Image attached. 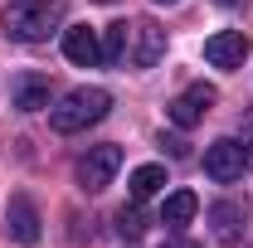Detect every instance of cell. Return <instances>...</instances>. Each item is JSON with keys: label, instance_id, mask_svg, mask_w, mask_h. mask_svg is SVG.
I'll return each instance as SVG.
<instances>
[{"label": "cell", "instance_id": "obj_1", "mask_svg": "<svg viewBox=\"0 0 253 248\" xmlns=\"http://www.w3.org/2000/svg\"><path fill=\"white\" fill-rule=\"evenodd\" d=\"M63 20V0H10L0 10V34L15 44H39L59 30Z\"/></svg>", "mask_w": 253, "mask_h": 248}, {"label": "cell", "instance_id": "obj_2", "mask_svg": "<svg viewBox=\"0 0 253 248\" xmlns=\"http://www.w3.org/2000/svg\"><path fill=\"white\" fill-rule=\"evenodd\" d=\"M107 112H112V93H107V88H73V93L49 112V122H54V131L73 136V131H88L93 122H102Z\"/></svg>", "mask_w": 253, "mask_h": 248}, {"label": "cell", "instance_id": "obj_3", "mask_svg": "<svg viewBox=\"0 0 253 248\" xmlns=\"http://www.w3.org/2000/svg\"><path fill=\"white\" fill-rule=\"evenodd\" d=\"M122 170V146H112V141H102V146H88V151L78 156V165H73V175H78V190H97L112 185V175Z\"/></svg>", "mask_w": 253, "mask_h": 248}, {"label": "cell", "instance_id": "obj_4", "mask_svg": "<svg viewBox=\"0 0 253 248\" xmlns=\"http://www.w3.org/2000/svg\"><path fill=\"white\" fill-rule=\"evenodd\" d=\"M244 170H249V151H244L239 136H219V141L205 146V175L210 180L234 185V180H244Z\"/></svg>", "mask_w": 253, "mask_h": 248}, {"label": "cell", "instance_id": "obj_5", "mask_svg": "<svg viewBox=\"0 0 253 248\" xmlns=\"http://www.w3.org/2000/svg\"><path fill=\"white\" fill-rule=\"evenodd\" d=\"M5 234L25 248L39 244V209H34L30 195H10V205H5Z\"/></svg>", "mask_w": 253, "mask_h": 248}, {"label": "cell", "instance_id": "obj_6", "mask_svg": "<svg viewBox=\"0 0 253 248\" xmlns=\"http://www.w3.org/2000/svg\"><path fill=\"white\" fill-rule=\"evenodd\" d=\"M214 102H219V93H214L210 83H195V88H185L166 112H170V122H175V126H195V122H205V112H210Z\"/></svg>", "mask_w": 253, "mask_h": 248}, {"label": "cell", "instance_id": "obj_7", "mask_svg": "<svg viewBox=\"0 0 253 248\" xmlns=\"http://www.w3.org/2000/svg\"><path fill=\"white\" fill-rule=\"evenodd\" d=\"M205 59L214 68H244L249 59V34L244 30H219L214 39H205Z\"/></svg>", "mask_w": 253, "mask_h": 248}, {"label": "cell", "instance_id": "obj_8", "mask_svg": "<svg viewBox=\"0 0 253 248\" xmlns=\"http://www.w3.org/2000/svg\"><path fill=\"white\" fill-rule=\"evenodd\" d=\"M161 54H166V30H161L156 20H136L131 25V54L126 59L136 63V68H151V63H161Z\"/></svg>", "mask_w": 253, "mask_h": 248}, {"label": "cell", "instance_id": "obj_9", "mask_svg": "<svg viewBox=\"0 0 253 248\" xmlns=\"http://www.w3.org/2000/svg\"><path fill=\"white\" fill-rule=\"evenodd\" d=\"M10 107H20V112H44V107H49V78H44V73H20V78L10 83Z\"/></svg>", "mask_w": 253, "mask_h": 248}, {"label": "cell", "instance_id": "obj_10", "mask_svg": "<svg viewBox=\"0 0 253 248\" xmlns=\"http://www.w3.org/2000/svg\"><path fill=\"white\" fill-rule=\"evenodd\" d=\"M63 54L78 68H93V63H102V44H97V34L88 25H73V30H63Z\"/></svg>", "mask_w": 253, "mask_h": 248}, {"label": "cell", "instance_id": "obj_11", "mask_svg": "<svg viewBox=\"0 0 253 248\" xmlns=\"http://www.w3.org/2000/svg\"><path fill=\"white\" fill-rule=\"evenodd\" d=\"M200 209V200H195V190H175V195H166V205H161V224H170V229H185L190 219Z\"/></svg>", "mask_w": 253, "mask_h": 248}, {"label": "cell", "instance_id": "obj_12", "mask_svg": "<svg viewBox=\"0 0 253 248\" xmlns=\"http://www.w3.org/2000/svg\"><path fill=\"white\" fill-rule=\"evenodd\" d=\"M210 224H214V239H219V244H239V234H244V229H239V224H244V209H239V205H214V209H210Z\"/></svg>", "mask_w": 253, "mask_h": 248}, {"label": "cell", "instance_id": "obj_13", "mask_svg": "<svg viewBox=\"0 0 253 248\" xmlns=\"http://www.w3.org/2000/svg\"><path fill=\"white\" fill-rule=\"evenodd\" d=\"M161 185H166V165H136V170H131V180H126V190H131V200H136V205H141V200H151Z\"/></svg>", "mask_w": 253, "mask_h": 248}, {"label": "cell", "instance_id": "obj_14", "mask_svg": "<svg viewBox=\"0 0 253 248\" xmlns=\"http://www.w3.org/2000/svg\"><path fill=\"white\" fill-rule=\"evenodd\" d=\"M126 54H131V30H126V25H107L102 63H126Z\"/></svg>", "mask_w": 253, "mask_h": 248}, {"label": "cell", "instance_id": "obj_15", "mask_svg": "<svg viewBox=\"0 0 253 248\" xmlns=\"http://www.w3.org/2000/svg\"><path fill=\"white\" fill-rule=\"evenodd\" d=\"M117 229H122V239H141V229H146V219H141V209H136V200L117 209Z\"/></svg>", "mask_w": 253, "mask_h": 248}, {"label": "cell", "instance_id": "obj_16", "mask_svg": "<svg viewBox=\"0 0 253 248\" xmlns=\"http://www.w3.org/2000/svg\"><path fill=\"white\" fill-rule=\"evenodd\" d=\"M239 141H244V151L253 156V107L244 112V122H239Z\"/></svg>", "mask_w": 253, "mask_h": 248}, {"label": "cell", "instance_id": "obj_17", "mask_svg": "<svg viewBox=\"0 0 253 248\" xmlns=\"http://www.w3.org/2000/svg\"><path fill=\"white\" fill-rule=\"evenodd\" d=\"M161 248H200V244H195V239H166Z\"/></svg>", "mask_w": 253, "mask_h": 248}, {"label": "cell", "instance_id": "obj_18", "mask_svg": "<svg viewBox=\"0 0 253 248\" xmlns=\"http://www.w3.org/2000/svg\"><path fill=\"white\" fill-rule=\"evenodd\" d=\"M156 5H175V0H156Z\"/></svg>", "mask_w": 253, "mask_h": 248}, {"label": "cell", "instance_id": "obj_19", "mask_svg": "<svg viewBox=\"0 0 253 248\" xmlns=\"http://www.w3.org/2000/svg\"><path fill=\"white\" fill-rule=\"evenodd\" d=\"M219 5H234V0H219Z\"/></svg>", "mask_w": 253, "mask_h": 248}]
</instances>
